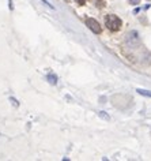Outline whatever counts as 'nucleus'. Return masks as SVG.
Instances as JSON below:
<instances>
[{"instance_id":"nucleus-4","label":"nucleus","mask_w":151,"mask_h":161,"mask_svg":"<svg viewBox=\"0 0 151 161\" xmlns=\"http://www.w3.org/2000/svg\"><path fill=\"white\" fill-rule=\"evenodd\" d=\"M128 3L132 6H138V4H140V0H128Z\"/></svg>"},{"instance_id":"nucleus-2","label":"nucleus","mask_w":151,"mask_h":161,"mask_svg":"<svg viewBox=\"0 0 151 161\" xmlns=\"http://www.w3.org/2000/svg\"><path fill=\"white\" fill-rule=\"evenodd\" d=\"M86 25H87V27L93 31V33H95V34H99L102 31V27H101V25L98 23V21H95V19H93V18H87L86 19Z\"/></svg>"},{"instance_id":"nucleus-5","label":"nucleus","mask_w":151,"mask_h":161,"mask_svg":"<svg viewBox=\"0 0 151 161\" xmlns=\"http://www.w3.org/2000/svg\"><path fill=\"white\" fill-rule=\"evenodd\" d=\"M49 79H50V83H56V82H57V80H56V76L49 75Z\"/></svg>"},{"instance_id":"nucleus-1","label":"nucleus","mask_w":151,"mask_h":161,"mask_svg":"<svg viewBox=\"0 0 151 161\" xmlns=\"http://www.w3.org/2000/svg\"><path fill=\"white\" fill-rule=\"evenodd\" d=\"M105 25H106V27H108L109 30L118 31L121 29V26H122V22H121V19L118 18L117 15L110 14V15H108V17L105 18Z\"/></svg>"},{"instance_id":"nucleus-3","label":"nucleus","mask_w":151,"mask_h":161,"mask_svg":"<svg viewBox=\"0 0 151 161\" xmlns=\"http://www.w3.org/2000/svg\"><path fill=\"white\" fill-rule=\"evenodd\" d=\"M139 94L142 96H147V97H151V90H143V89H138L136 90Z\"/></svg>"},{"instance_id":"nucleus-6","label":"nucleus","mask_w":151,"mask_h":161,"mask_svg":"<svg viewBox=\"0 0 151 161\" xmlns=\"http://www.w3.org/2000/svg\"><path fill=\"white\" fill-rule=\"evenodd\" d=\"M76 2H78V4L83 6V4H86V2H87V0H76Z\"/></svg>"},{"instance_id":"nucleus-7","label":"nucleus","mask_w":151,"mask_h":161,"mask_svg":"<svg viewBox=\"0 0 151 161\" xmlns=\"http://www.w3.org/2000/svg\"><path fill=\"white\" fill-rule=\"evenodd\" d=\"M148 2H150V0H148Z\"/></svg>"}]
</instances>
